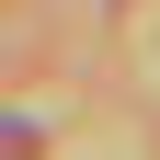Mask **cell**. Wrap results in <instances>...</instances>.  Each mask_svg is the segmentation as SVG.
Listing matches in <instances>:
<instances>
[{
    "label": "cell",
    "instance_id": "cell-1",
    "mask_svg": "<svg viewBox=\"0 0 160 160\" xmlns=\"http://www.w3.org/2000/svg\"><path fill=\"white\" fill-rule=\"evenodd\" d=\"M0 160H46V137H34L23 114H0Z\"/></svg>",
    "mask_w": 160,
    "mask_h": 160
}]
</instances>
